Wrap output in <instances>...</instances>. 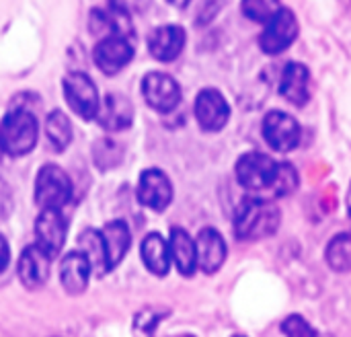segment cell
<instances>
[{
    "label": "cell",
    "instance_id": "1",
    "mask_svg": "<svg viewBox=\"0 0 351 337\" xmlns=\"http://www.w3.org/2000/svg\"><path fill=\"white\" fill-rule=\"evenodd\" d=\"M282 212L269 200L261 196L245 198L234 214V237L239 241H261L274 237L280 229Z\"/></svg>",
    "mask_w": 351,
    "mask_h": 337
},
{
    "label": "cell",
    "instance_id": "2",
    "mask_svg": "<svg viewBox=\"0 0 351 337\" xmlns=\"http://www.w3.org/2000/svg\"><path fill=\"white\" fill-rule=\"evenodd\" d=\"M37 119L31 111L16 107L0 121V148L10 156H23L37 144Z\"/></svg>",
    "mask_w": 351,
    "mask_h": 337
},
{
    "label": "cell",
    "instance_id": "3",
    "mask_svg": "<svg viewBox=\"0 0 351 337\" xmlns=\"http://www.w3.org/2000/svg\"><path fill=\"white\" fill-rule=\"evenodd\" d=\"M72 198V181L58 165H43L35 179V204L45 208L62 210Z\"/></svg>",
    "mask_w": 351,
    "mask_h": 337
},
{
    "label": "cell",
    "instance_id": "4",
    "mask_svg": "<svg viewBox=\"0 0 351 337\" xmlns=\"http://www.w3.org/2000/svg\"><path fill=\"white\" fill-rule=\"evenodd\" d=\"M276 171H278V163L263 152H247L234 165L237 181L253 194L267 191L269 185L274 183Z\"/></svg>",
    "mask_w": 351,
    "mask_h": 337
},
{
    "label": "cell",
    "instance_id": "5",
    "mask_svg": "<svg viewBox=\"0 0 351 337\" xmlns=\"http://www.w3.org/2000/svg\"><path fill=\"white\" fill-rule=\"evenodd\" d=\"M298 37V21L292 10L280 8L267 23L263 33L259 35V45L267 56H278L286 51Z\"/></svg>",
    "mask_w": 351,
    "mask_h": 337
},
{
    "label": "cell",
    "instance_id": "6",
    "mask_svg": "<svg viewBox=\"0 0 351 337\" xmlns=\"http://www.w3.org/2000/svg\"><path fill=\"white\" fill-rule=\"evenodd\" d=\"M62 86H64V97L76 115H80L82 119L97 117L101 107L99 91L84 72H70L64 78Z\"/></svg>",
    "mask_w": 351,
    "mask_h": 337
},
{
    "label": "cell",
    "instance_id": "7",
    "mask_svg": "<svg viewBox=\"0 0 351 337\" xmlns=\"http://www.w3.org/2000/svg\"><path fill=\"white\" fill-rule=\"evenodd\" d=\"M263 138L274 150L290 152L300 144L302 128L296 121V117H292L286 111L276 109L263 117Z\"/></svg>",
    "mask_w": 351,
    "mask_h": 337
},
{
    "label": "cell",
    "instance_id": "8",
    "mask_svg": "<svg viewBox=\"0 0 351 337\" xmlns=\"http://www.w3.org/2000/svg\"><path fill=\"white\" fill-rule=\"evenodd\" d=\"M142 95L152 109L169 113L181 101V86L173 76L165 72H150L142 80Z\"/></svg>",
    "mask_w": 351,
    "mask_h": 337
},
{
    "label": "cell",
    "instance_id": "9",
    "mask_svg": "<svg viewBox=\"0 0 351 337\" xmlns=\"http://www.w3.org/2000/svg\"><path fill=\"white\" fill-rule=\"evenodd\" d=\"M95 64L105 74H115L121 68L130 64L134 58V45L130 43V37L125 35H107L101 37L93 51Z\"/></svg>",
    "mask_w": 351,
    "mask_h": 337
},
{
    "label": "cell",
    "instance_id": "10",
    "mask_svg": "<svg viewBox=\"0 0 351 337\" xmlns=\"http://www.w3.org/2000/svg\"><path fill=\"white\" fill-rule=\"evenodd\" d=\"M195 117L202 130L220 132L230 117V107L224 95L216 89H204L195 99Z\"/></svg>",
    "mask_w": 351,
    "mask_h": 337
},
{
    "label": "cell",
    "instance_id": "11",
    "mask_svg": "<svg viewBox=\"0 0 351 337\" xmlns=\"http://www.w3.org/2000/svg\"><path fill=\"white\" fill-rule=\"evenodd\" d=\"M138 200L142 206L162 212L173 202V185L160 169H146L138 181Z\"/></svg>",
    "mask_w": 351,
    "mask_h": 337
},
{
    "label": "cell",
    "instance_id": "12",
    "mask_svg": "<svg viewBox=\"0 0 351 337\" xmlns=\"http://www.w3.org/2000/svg\"><path fill=\"white\" fill-rule=\"evenodd\" d=\"M66 241V222L60 210L45 208L35 220V243L49 255L56 257Z\"/></svg>",
    "mask_w": 351,
    "mask_h": 337
},
{
    "label": "cell",
    "instance_id": "13",
    "mask_svg": "<svg viewBox=\"0 0 351 337\" xmlns=\"http://www.w3.org/2000/svg\"><path fill=\"white\" fill-rule=\"evenodd\" d=\"M195 249H197V270H202L204 274H216L224 266L228 255L224 237L212 226L202 229L197 233Z\"/></svg>",
    "mask_w": 351,
    "mask_h": 337
},
{
    "label": "cell",
    "instance_id": "14",
    "mask_svg": "<svg viewBox=\"0 0 351 337\" xmlns=\"http://www.w3.org/2000/svg\"><path fill=\"white\" fill-rule=\"evenodd\" d=\"M49 259L51 257L37 243L25 247L19 257V266H16L21 284L29 290L41 288L49 278Z\"/></svg>",
    "mask_w": 351,
    "mask_h": 337
},
{
    "label": "cell",
    "instance_id": "15",
    "mask_svg": "<svg viewBox=\"0 0 351 337\" xmlns=\"http://www.w3.org/2000/svg\"><path fill=\"white\" fill-rule=\"evenodd\" d=\"M90 276H93V268L82 251H70L64 255L60 264V284L68 294L72 297L82 294L88 286Z\"/></svg>",
    "mask_w": 351,
    "mask_h": 337
},
{
    "label": "cell",
    "instance_id": "16",
    "mask_svg": "<svg viewBox=\"0 0 351 337\" xmlns=\"http://www.w3.org/2000/svg\"><path fill=\"white\" fill-rule=\"evenodd\" d=\"M185 47V31L179 25L156 27L148 37V49L158 62H173Z\"/></svg>",
    "mask_w": 351,
    "mask_h": 337
},
{
    "label": "cell",
    "instance_id": "17",
    "mask_svg": "<svg viewBox=\"0 0 351 337\" xmlns=\"http://www.w3.org/2000/svg\"><path fill=\"white\" fill-rule=\"evenodd\" d=\"M280 95L292 105H304L311 99V72L300 62L286 64L280 80Z\"/></svg>",
    "mask_w": 351,
    "mask_h": 337
},
{
    "label": "cell",
    "instance_id": "18",
    "mask_svg": "<svg viewBox=\"0 0 351 337\" xmlns=\"http://www.w3.org/2000/svg\"><path fill=\"white\" fill-rule=\"evenodd\" d=\"M97 119H99L103 130H107V132H121V130L132 126L134 107H132V103L123 95L111 93V95H107L101 101Z\"/></svg>",
    "mask_w": 351,
    "mask_h": 337
},
{
    "label": "cell",
    "instance_id": "19",
    "mask_svg": "<svg viewBox=\"0 0 351 337\" xmlns=\"http://www.w3.org/2000/svg\"><path fill=\"white\" fill-rule=\"evenodd\" d=\"M169 247H171L173 264H175V268L179 270V274L185 276V278H191V276L197 272V249H195V239H191L187 231L175 226V229H171Z\"/></svg>",
    "mask_w": 351,
    "mask_h": 337
},
{
    "label": "cell",
    "instance_id": "20",
    "mask_svg": "<svg viewBox=\"0 0 351 337\" xmlns=\"http://www.w3.org/2000/svg\"><path fill=\"white\" fill-rule=\"evenodd\" d=\"M140 255L150 274L160 276V278L169 274L171 264H173L171 247H169V241H165L158 233H150L144 237L140 245Z\"/></svg>",
    "mask_w": 351,
    "mask_h": 337
},
{
    "label": "cell",
    "instance_id": "21",
    "mask_svg": "<svg viewBox=\"0 0 351 337\" xmlns=\"http://www.w3.org/2000/svg\"><path fill=\"white\" fill-rule=\"evenodd\" d=\"M101 237H103V243H105L109 270H113V268H117L121 264V259L130 251V245H132L130 229H128V224L123 220H113V222H107L103 226Z\"/></svg>",
    "mask_w": 351,
    "mask_h": 337
},
{
    "label": "cell",
    "instance_id": "22",
    "mask_svg": "<svg viewBox=\"0 0 351 337\" xmlns=\"http://www.w3.org/2000/svg\"><path fill=\"white\" fill-rule=\"evenodd\" d=\"M78 247L84 253V257L88 259V264L93 268V274L97 278H101L107 272H111L109 264H107V251H105V243H103L101 231L86 229L84 233H80L78 235Z\"/></svg>",
    "mask_w": 351,
    "mask_h": 337
},
{
    "label": "cell",
    "instance_id": "23",
    "mask_svg": "<svg viewBox=\"0 0 351 337\" xmlns=\"http://www.w3.org/2000/svg\"><path fill=\"white\" fill-rule=\"evenodd\" d=\"M327 266L337 274L351 272V233L335 235L325 249Z\"/></svg>",
    "mask_w": 351,
    "mask_h": 337
},
{
    "label": "cell",
    "instance_id": "24",
    "mask_svg": "<svg viewBox=\"0 0 351 337\" xmlns=\"http://www.w3.org/2000/svg\"><path fill=\"white\" fill-rule=\"evenodd\" d=\"M45 138L56 152H62L72 140V124L60 109L51 111L45 119Z\"/></svg>",
    "mask_w": 351,
    "mask_h": 337
},
{
    "label": "cell",
    "instance_id": "25",
    "mask_svg": "<svg viewBox=\"0 0 351 337\" xmlns=\"http://www.w3.org/2000/svg\"><path fill=\"white\" fill-rule=\"evenodd\" d=\"M298 187V173L294 169V165L290 163H278V171L274 177V183L269 185V196L271 198H286L290 194H294Z\"/></svg>",
    "mask_w": 351,
    "mask_h": 337
},
{
    "label": "cell",
    "instance_id": "26",
    "mask_svg": "<svg viewBox=\"0 0 351 337\" xmlns=\"http://www.w3.org/2000/svg\"><path fill=\"white\" fill-rule=\"evenodd\" d=\"M280 0H243V12L247 19L255 23H267L278 10H280Z\"/></svg>",
    "mask_w": 351,
    "mask_h": 337
},
{
    "label": "cell",
    "instance_id": "27",
    "mask_svg": "<svg viewBox=\"0 0 351 337\" xmlns=\"http://www.w3.org/2000/svg\"><path fill=\"white\" fill-rule=\"evenodd\" d=\"M93 156H95V163L101 169H109V167H115L121 161V150H119V146L113 140L103 138V140H99L95 144Z\"/></svg>",
    "mask_w": 351,
    "mask_h": 337
},
{
    "label": "cell",
    "instance_id": "28",
    "mask_svg": "<svg viewBox=\"0 0 351 337\" xmlns=\"http://www.w3.org/2000/svg\"><path fill=\"white\" fill-rule=\"evenodd\" d=\"M282 334L286 337H319L317 329L300 315H290L282 321Z\"/></svg>",
    "mask_w": 351,
    "mask_h": 337
},
{
    "label": "cell",
    "instance_id": "29",
    "mask_svg": "<svg viewBox=\"0 0 351 337\" xmlns=\"http://www.w3.org/2000/svg\"><path fill=\"white\" fill-rule=\"evenodd\" d=\"M150 2L152 0H109V6L119 8L128 14H134V12H144L150 6Z\"/></svg>",
    "mask_w": 351,
    "mask_h": 337
},
{
    "label": "cell",
    "instance_id": "30",
    "mask_svg": "<svg viewBox=\"0 0 351 337\" xmlns=\"http://www.w3.org/2000/svg\"><path fill=\"white\" fill-rule=\"evenodd\" d=\"M12 212V191L4 179H0V220H4Z\"/></svg>",
    "mask_w": 351,
    "mask_h": 337
},
{
    "label": "cell",
    "instance_id": "31",
    "mask_svg": "<svg viewBox=\"0 0 351 337\" xmlns=\"http://www.w3.org/2000/svg\"><path fill=\"white\" fill-rule=\"evenodd\" d=\"M8 264H10V249H8L6 239L0 235V274L8 268Z\"/></svg>",
    "mask_w": 351,
    "mask_h": 337
},
{
    "label": "cell",
    "instance_id": "32",
    "mask_svg": "<svg viewBox=\"0 0 351 337\" xmlns=\"http://www.w3.org/2000/svg\"><path fill=\"white\" fill-rule=\"evenodd\" d=\"M169 2H171L173 6H177V8H185L191 0H169Z\"/></svg>",
    "mask_w": 351,
    "mask_h": 337
},
{
    "label": "cell",
    "instance_id": "33",
    "mask_svg": "<svg viewBox=\"0 0 351 337\" xmlns=\"http://www.w3.org/2000/svg\"><path fill=\"white\" fill-rule=\"evenodd\" d=\"M348 210H350V216H351V185H350V191H348Z\"/></svg>",
    "mask_w": 351,
    "mask_h": 337
},
{
    "label": "cell",
    "instance_id": "34",
    "mask_svg": "<svg viewBox=\"0 0 351 337\" xmlns=\"http://www.w3.org/2000/svg\"><path fill=\"white\" fill-rule=\"evenodd\" d=\"M181 337H193V336H181Z\"/></svg>",
    "mask_w": 351,
    "mask_h": 337
},
{
    "label": "cell",
    "instance_id": "35",
    "mask_svg": "<svg viewBox=\"0 0 351 337\" xmlns=\"http://www.w3.org/2000/svg\"><path fill=\"white\" fill-rule=\"evenodd\" d=\"M234 337H243V336H234Z\"/></svg>",
    "mask_w": 351,
    "mask_h": 337
}]
</instances>
